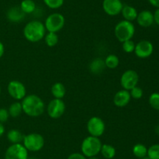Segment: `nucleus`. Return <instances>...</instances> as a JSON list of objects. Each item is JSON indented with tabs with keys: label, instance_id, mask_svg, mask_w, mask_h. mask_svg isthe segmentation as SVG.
Returning <instances> with one entry per match:
<instances>
[{
	"label": "nucleus",
	"instance_id": "nucleus-37",
	"mask_svg": "<svg viewBox=\"0 0 159 159\" xmlns=\"http://www.w3.org/2000/svg\"><path fill=\"white\" fill-rule=\"evenodd\" d=\"M5 133V126L3 123H0V137Z\"/></svg>",
	"mask_w": 159,
	"mask_h": 159
},
{
	"label": "nucleus",
	"instance_id": "nucleus-10",
	"mask_svg": "<svg viewBox=\"0 0 159 159\" xmlns=\"http://www.w3.org/2000/svg\"><path fill=\"white\" fill-rule=\"evenodd\" d=\"M139 82V75L135 70H127L121 75L120 83L122 89L130 90L132 88L138 86Z\"/></svg>",
	"mask_w": 159,
	"mask_h": 159
},
{
	"label": "nucleus",
	"instance_id": "nucleus-7",
	"mask_svg": "<svg viewBox=\"0 0 159 159\" xmlns=\"http://www.w3.org/2000/svg\"><path fill=\"white\" fill-rule=\"evenodd\" d=\"M86 129L90 136H93V137H100L105 132V122L100 117L93 116L87 122Z\"/></svg>",
	"mask_w": 159,
	"mask_h": 159
},
{
	"label": "nucleus",
	"instance_id": "nucleus-6",
	"mask_svg": "<svg viewBox=\"0 0 159 159\" xmlns=\"http://www.w3.org/2000/svg\"><path fill=\"white\" fill-rule=\"evenodd\" d=\"M43 24L48 32L57 33L65 26V18L60 12H54L47 17Z\"/></svg>",
	"mask_w": 159,
	"mask_h": 159
},
{
	"label": "nucleus",
	"instance_id": "nucleus-29",
	"mask_svg": "<svg viewBox=\"0 0 159 159\" xmlns=\"http://www.w3.org/2000/svg\"><path fill=\"white\" fill-rule=\"evenodd\" d=\"M44 4L51 9H57L61 7L65 0H43Z\"/></svg>",
	"mask_w": 159,
	"mask_h": 159
},
{
	"label": "nucleus",
	"instance_id": "nucleus-18",
	"mask_svg": "<svg viewBox=\"0 0 159 159\" xmlns=\"http://www.w3.org/2000/svg\"><path fill=\"white\" fill-rule=\"evenodd\" d=\"M105 69V62H104V59L102 58H96L89 64V70L93 74H101Z\"/></svg>",
	"mask_w": 159,
	"mask_h": 159
},
{
	"label": "nucleus",
	"instance_id": "nucleus-11",
	"mask_svg": "<svg viewBox=\"0 0 159 159\" xmlns=\"http://www.w3.org/2000/svg\"><path fill=\"white\" fill-rule=\"evenodd\" d=\"M29 151L23 143H13L8 147L5 152V159H27Z\"/></svg>",
	"mask_w": 159,
	"mask_h": 159
},
{
	"label": "nucleus",
	"instance_id": "nucleus-16",
	"mask_svg": "<svg viewBox=\"0 0 159 159\" xmlns=\"http://www.w3.org/2000/svg\"><path fill=\"white\" fill-rule=\"evenodd\" d=\"M26 14L21 10L20 6H13L6 12L7 19L12 23H19L24 19Z\"/></svg>",
	"mask_w": 159,
	"mask_h": 159
},
{
	"label": "nucleus",
	"instance_id": "nucleus-9",
	"mask_svg": "<svg viewBox=\"0 0 159 159\" xmlns=\"http://www.w3.org/2000/svg\"><path fill=\"white\" fill-rule=\"evenodd\" d=\"M66 109L65 101L62 99L54 98L48 103L47 106V112L50 118L57 119L64 115Z\"/></svg>",
	"mask_w": 159,
	"mask_h": 159
},
{
	"label": "nucleus",
	"instance_id": "nucleus-19",
	"mask_svg": "<svg viewBox=\"0 0 159 159\" xmlns=\"http://www.w3.org/2000/svg\"><path fill=\"white\" fill-rule=\"evenodd\" d=\"M51 91L54 98L62 99L66 94V87L61 82L54 83L51 86Z\"/></svg>",
	"mask_w": 159,
	"mask_h": 159
},
{
	"label": "nucleus",
	"instance_id": "nucleus-33",
	"mask_svg": "<svg viewBox=\"0 0 159 159\" xmlns=\"http://www.w3.org/2000/svg\"><path fill=\"white\" fill-rule=\"evenodd\" d=\"M67 159H87V157L85 155H83L82 153L75 152L70 154Z\"/></svg>",
	"mask_w": 159,
	"mask_h": 159
},
{
	"label": "nucleus",
	"instance_id": "nucleus-28",
	"mask_svg": "<svg viewBox=\"0 0 159 159\" xmlns=\"http://www.w3.org/2000/svg\"><path fill=\"white\" fill-rule=\"evenodd\" d=\"M147 155L151 159H159V144H153L148 148Z\"/></svg>",
	"mask_w": 159,
	"mask_h": 159
},
{
	"label": "nucleus",
	"instance_id": "nucleus-32",
	"mask_svg": "<svg viewBox=\"0 0 159 159\" xmlns=\"http://www.w3.org/2000/svg\"><path fill=\"white\" fill-rule=\"evenodd\" d=\"M9 114L8 109L5 108H0V123H4L7 122L9 118Z\"/></svg>",
	"mask_w": 159,
	"mask_h": 159
},
{
	"label": "nucleus",
	"instance_id": "nucleus-22",
	"mask_svg": "<svg viewBox=\"0 0 159 159\" xmlns=\"http://www.w3.org/2000/svg\"><path fill=\"white\" fill-rule=\"evenodd\" d=\"M20 7L25 14H30L36 10L37 5L34 0H23Z\"/></svg>",
	"mask_w": 159,
	"mask_h": 159
},
{
	"label": "nucleus",
	"instance_id": "nucleus-27",
	"mask_svg": "<svg viewBox=\"0 0 159 159\" xmlns=\"http://www.w3.org/2000/svg\"><path fill=\"white\" fill-rule=\"evenodd\" d=\"M148 103L151 107L155 110L159 111V93L154 92L150 95L148 98Z\"/></svg>",
	"mask_w": 159,
	"mask_h": 159
},
{
	"label": "nucleus",
	"instance_id": "nucleus-13",
	"mask_svg": "<svg viewBox=\"0 0 159 159\" xmlns=\"http://www.w3.org/2000/svg\"><path fill=\"white\" fill-rule=\"evenodd\" d=\"M102 6L105 13L110 17H115L120 13L124 4L121 0H103Z\"/></svg>",
	"mask_w": 159,
	"mask_h": 159
},
{
	"label": "nucleus",
	"instance_id": "nucleus-31",
	"mask_svg": "<svg viewBox=\"0 0 159 159\" xmlns=\"http://www.w3.org/2000/svg\"><path fill=\"white\" fill-rule=\"evenodd\" d=\"M130 92V94L131 98H134V99L139 100L141 99L143 97V94H144V92H143V90L138 86H136L134 88H132L131 90H129Z\"/></svg>",
	"mask_w": 159,
	"mask_h": 159
},
{
	"label": "nucleus",
	"instance_id": "nucleus-38",
	"mask_svg": "<svg viewBox=\"0 0 159 159\" xmlns=\"http://www.w3.org/2000/svg\"><path fill=\"white\" fill-rule=\"evenodd\" d=\"M87 159H99L98 158L97 156H94V157H87Z\"/></svg>",
	"mask_w": 159,
	"mask_h": 159
},
{
	"label": "nucleus",
	"instance_id": "nucleus-2",
	"mask_svg": "<svg viewBox=\"0 0 159 159\" xmlns=\"http://www.w3.org/2000/svg\"><path fill=\"white\" fill-rule=\"evenodd\" d=\"M46 33L44 24L40 20H31L28 22L23 30L24 37L31 43H37L43 40Z\"/></svg>",
	"mask_w": 159,
	"mask_h": 159
},
{
	"label": "nucleus",
	"instance_id": "nucleus-34",
	"mask_svg": "<svg viewBox=\"0 0 159 159\" xmlns=\"http://www.w3.org/2000/svg\"><path fill=\"white\" fill-rule=\"evenodd\" d=\"M154 20H155V23L159 26V8H157L156 10L154 12Z\"/></svg>",
	"mask_w": 159,
	"mask_h": 159
},
{
	"label": "nucleus",
	"instance_id": "nucleus-14",
	"mask_svg": "<svg viewBox=\"0 0 159 159\" xmlns=\"http://www.w3.org/2000/svg\"><path fill=\"white\" fill-rule=\"evenodd\" d=\"M130 100H131V97H130L129 90L122 89V90H120L119 91L115 94L113 101V104L116 107L124 108L126 107L130 103Z\"/></svg>",
	"mask_w": 159,
	"mask_h": 159
},
{
	"label": "nucleus",
	"instance_id": "nucleus-40",
	"mask_svg": "<svg viewBox=\"0 0 159 159\" xmlns=\"http://www.w3.org/2000/svg\"><path fill=\"white\" fill-rule=\"evenodd\" d=\"M27 159H36V158H34V157H28Z\"/></svg>",
	"mask_w": 159,
	"mask_h": 159
},
{
	"label": "nucleus",
	"instance_id": "nucleus-24",
	"mask_svg": "<svg viewBox=\"0 0 159 159\" xmlns=\"http://www.w3.org/2000/svg\"><path fill=\"white\" fill-rule=\"evenodd\" d=\"M8 111H9V116L12 117V118H17V117H19L21 115L22 112H23V108H22L21 102L16 101L15 102L12 103L9 107V108H8Z\"/></svg>",
	"mask_w": 159,
	"mask_h": 159
},
{
	"label": "nucleus",
	"instance_id": "nucleus-30",
	"mask_svg": "<svg viewBox=\"0 0 159 159\" xmlns=\"http://www.w3.org/2000/svg\"><path fill=\"white\" fill-rule=\"evenodd\" d=\"M135 45L136 44L134 43L133 40H128L126 41L123 42L122 43V48L123 51L126 53H132L134 51L135 48Z\"/></svg>",
	"mask_w": 159,
	"mask_h": 159
},
{
	"label": "nucleus",
	"instance_id": "nucleus-25",
	"mask_svg": "<svg viewBox=\"0 0 159 159\" xmlns=\"http://www.w3.org/2000/svg\"><path fill=\"white\" fill-rule=\"evenodd\" d=\"M132 152H133L134 155L135 157H138V158H142V157L147 156L148 154V148L143 143H136L134 146L133 147L132 149Z\"/></svg>",
	"mask_w": 159,
	"mask_h": 159
},
{
	"label": "nucleus",
	"instance_id": "nucleus-35",
	"mask_svg": "<svg viewBox=\"0 0 159 159\" xmlns=\"http://www.w3.org/2000/svg\"><path fill=\"white\" fill-rule=\"evenodd\" d=\"M152 6L154 7L159 8V0H148Z\"/></svg>",
	"mask_w": 159,
	"mask_h": 159
},
{
	"label": "nucleus",
	"instance_id": "nucleus-5",
	"mask_svg": "<svg viewBox=\"0 0 159 159\" xmlns=\"http://www.w3.org/2000/svg\"><path fill=\"white\" fill-rule=\"evenodd\" d=\"M22 143L28 151L37 152L43 147L45 140L41 134L37 132H31L24 135Z\"/></svg>",
	"mask_w": 159,
	"mask_h": 159
},
{
	"label": "nucleus",
	"instance_id": "nucleus-41",
	"mask_svg": "<svg viewBox=\"0 0 159 159\" xmlns=\"http://www.w3.org/2000/svg\"><path fill=\"white\" fill-rule=\"evenodd\" d=\"M1 93H2V89H1V87H0V95H1Z\"/></svg>",
	"mask_w": 159,
	"mask_h": 159
},
{
	"label": "nucleus",
	"instance_id": "nucleus-15",
	"mask_svg": "<svg viewBox=\"0 0 159 159\" xmlns=\"http://www.w3.org/2000/svg\"><path fill=\"white\" fill-rule=\"evenodd\" d=\"M137 23L138 25L142 27H149L152 26L154 23V14L150 10H142L138 12V17L136 19Z\"/></svg>",
	"mask_w": 159,
	"mask_h": 159
},
{
	"label": "nucleus",
	"instance_id": "nucleus-8",
	"mask_svg": "<svg viewBox=\"0 0 159 159\" xmlns=\"http://www.w3.org/2000/svg\"><path fill=\"white\" fill-rule=\"evenodd\" d=\"M7 91L9 96L16 101H22L26 95V88L20 80H12L9 81L7 86Z\"/></svg>",
	"mask_w": 159,
	"mask_h": 159
},
{
	"label": "nucleus",
	"instance_id": "nucleus-23",
	"mask_svg": "<svg viewBox=\"0 0 159 159\" xmlns=\"http://www.w3.org/2000/svg\"><path fill=\"white\" fill-rule=\"evenodd\" d=\"M106 68L110 69V70H114L117 68L120 64V59L117 55L114 54H110L105 58L104 59Z\"/></svg>",
	"mask_w": 159,
	"mask_h": 159
},
{
	"label": "nucleus",
	"instance_id": "nucleus-39",
	"mask_svg": "<svg viewBox=\"0 0 159 159\" xmlns=\"http://www.w3.org/2000/svg\"><path fill=\"white\" fill-rule=\"evenodd\" d=\"M141 159H151L150 157H148V156H145V157H142V158H141Z\"/></svg>",
	"mask_w": 159,
	"mask_h": 159
},
{
	"label": "nucleus",
	"instance_id": "nucleus-12",
	"mask_svg": "<svg viewBox=\"0 0 159 159\" xmlns=\"http://www.w3.org/2000/svg\"><path fill=\"white\" fill-rule=\"evenodd\" d=\"M154 51L153 44L148 40H141L135 45L134 54L140 59H147L150 57Z\"/></svg>",
	"mask_w": 159,
	"mask_h": 159
},
{
	"label": "nucleus",
	"instance_id": "nucleus-21",
	"mask_svg": "<svg viewBox=\"0 0 159 159\" xmlns=\"http://www.w3.org/2000/svg\"><path fill=\"white\" fill-rule=\"evenodd\" d=\"M100 153L102 157H105L106 159H113L116 156V148L109 143H104L102 145Z\"/></svg>",
	"mask_w": 159,
	"mask_h": 159
},
{
	"label": "nucleus",
	"instance_id": "nucleus-17",
	"mask_svg": "<svg viewBox=\"0 0 159 159\" xmlns=\"http://www.w3.org/2000/svg\"><path fill=\"white\" fill-rule=\"evenodd\" d=\"M120 13L122 14L124 20L133 22L136 20L138 12L134 6H130V5H124Z\"/></svg>",
	"mask_w": 159,
	"mask_h": 159
},
{
	"label": "nucleus",
	"instance_id": "nucleus-20",
	"mask_svg": "<svg viewBox=\"0 0 159 159\" xmlns=\"http://www.w3.org/2000/svg\"><path fill=\"white\" fill-rule=\"evenodd\" d=\"M6 137H7V140H9V143H11V144L21 143L23 142L24 135L19 129H12L7 132Z\"/></svg>",
	"mask_w": 159,
	"mask_h": 159
},
{
	"label": "nucleus",
	"instance_id": "nucleus-4",
	"mask_svg": "<svg viewBox=\"0 0 159 159\" xmlns=\"http://www.w3.org/2000/svg\"><path fill=\"white\" fill-rule=\"evenodd\" d=\"M102 142L99 137L88 136L85 137L81 144V151L86 157L97 156L100 153L102 147Z\"/></svg>",
	"mask_w": 159,
	"mask_h": 159
},
{
	"label": "nucleus",
	"instance_id": "nucleus-1",
	"mask_svg": "<svg viewBox=\"0 0 159 159\" xmlns=\"http://www.w3.org/2000/svg\"><path fill=\"white\" fill-rule=\"evenodd\" d=\"M23 112L30 117H39L44 112L45 104L38 95L31 94L26 95L21 101Z\"/></svg>",
	"mask_w": 159,
	"mask_h": 159
},
{
	"label": "nucleus",
	"instance_id": "nucleus-3",
	"mask_svg": "<svg viewBox=\"0 0 159 159\" xmlns=\"http://www.w3.org/2000/svg\"><path fill=\"white\" fill-rule=\"evenodd\" d=\"M135 34V26L133 22L123 20L118 22L114 27V35L120 42L131 40Z\"/></svg>",
	"mask_w": 159,
	"mask_h": 159
},
{
	"label": "nucleus",
	"instance_id": "nucleus-26",
	"mask_svg": "<svg viewBox=\"0 0 159 159\" xmlns=\"http://www.w3.org/2000/svg\"><path fill=\"white\" fill-rule=\"evenodd\" d=\"M43 39H44L45 44L48 47H54L57 45L59 41V37L57 35V33L54 32L46 33Z\"/></svg>",
	"mask_w": 159,
	"mask_h": 159
},
{
	"label": "nucleus",
	"instance_id": "nucleus-36",
	"mask_svg": "<svg viewBox=\"0 0 159 159\" xmlns=\"http://www.w3.org/2000/svg\"><path fill=\"white\" fill-rule=\"evenodd\" d=\"M4 53H5V46L4 45H3L2 42L0 41V59L2 57Z\"/></svg>",
	"mask_w": 159,
	"mask_h": 159
}]
</instances>
